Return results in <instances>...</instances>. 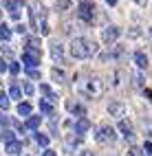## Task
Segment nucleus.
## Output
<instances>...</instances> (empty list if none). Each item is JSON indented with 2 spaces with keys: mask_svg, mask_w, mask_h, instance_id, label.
I'll list each match as a JSON object with an SVG mask.
<instances>
[{
  "mask_svg": "<svg viewBox=\"0 0 152 156\" xmlns=\"http://www.w3.org/2000/svg\"><path fill=\"white\" fill-rule=\"evenodd\" d=\"M146 95H148V97H150V99H152V90H146Z\"/></svg>",
  "mask_w": 152,
  "mask_h": 156,
  "instance_id": "4c0bfd02",
  "label": "nucleus"
},
{
  "mask_svg": "<svg viewBox=\"0 0 152 156\" xmlns=\"http://www.w3.org/2000/svg\"><path fill=\"white\" fill-rule=\"evenodd\" d=\"M5 70H7V62L0 57V73H5Z\"/></svg>",
  "mask_w": 152,
  "mask_h": 156,
  "instance_id": "473e14b6",
  "label": "nucleus"
},
{
  "mask_svg": "<svg viewBox=\"0 0 152 156\" xmlns=\"http://www.w3.org/2000/svg\"><path fill=\"white\" fill-rule=\"evenodd\" d=\"M49 51H51V57L55 59V64H64V48L60 42H51Z\"/></svg>",
  "mask_w": 152,
  "mask_h": 156,
  "instance_id": "0eeeda50",
  "label": "nucleus"
},
{
  "mask_svg": "<svg viewBox=\"0 0 152 156\" xmlns=\"http://www.w3.org/2000/svg\"><path fill=\"white\" fill-rule=\"evenodd\" d=\"M119 132L124 134V139H126L128 143H132V141H135V130H132V123H130L126 117H124V119H119Z\"/></svg>",
  "mask_w": 152,
  "mask_h": 156,
  "instance_id": "423d86ee",
  "label": "nucleus"
},
{
  "mask_svg": "<svg viewBox=\"0 0 152 156\" xmlns=\"http://www.w3.org/2000/svg\"><path fill=\"white\" fill-rule=\"evenodd\" d=\"M9 123H11V119H9V117H5V114H0V128H7Z\"/></svg>",
  "mask_w": 152,
  "mask_h": 156,
  "instance_id": "c85d7f7f",
  "label": "nucleus"
},
{
  "mask_svg": "<svg viewBox=\"0 0 152 156\" xmlns=\"http://www.w3.org/2000/svg\"><path fill=\"white\" fill-rule=\"evenodd\" d=\"M7 70L11 73V75H18V73H20V64H18V62H9V64H7Z\"/></svg>",
  "mask_w": 152,
  "mask_h": 156,
  "instance_id": "393cba45",
  "label": "nucleus"
},
{
  "mask_svg": "<svg viewBox=\"0 0 152 156\" xmlns=\"http://www.w3.org/2000/svg\"><path fill=\"white\" fill-rule=\"evenodd\" d=\"M77 16L79 20H84L86 24H97L99 22V11H97V7L93 2H88V0H82L77 7Z\"/></svg>",
  "mask_w": 152,
  "mask_h": 156,
  "instance_id": "f03ea898",
  "label": "nucleus"
},
{
  "mask_svg": "<svg viewBox=\"0 0 152 156\" xmlns=\"http://www.w3.org/2000/svg\"><path fill=\"white\" fill-rule=\"evenodd\" d=\"M9 37H11V29L7 24H0V42H7Z\"/></svg>",
  "mask_w": 152,
  "mask_h": 156,
  "instance_id": "6ab92c4d",
  "label": "nucleus"
},
{
  "mask_svg": "<svg viewBox=\"0 0 152 156\" xmlns=\"http://www.w3.org/2000/svg\"><path fill=\"white\" fill-rule=\"evenodd\" d=\"M71 7V0H57V9L62 11V9H68Z\"/></svg>",
  "mask_w": 152,
  "mask_h": 156,
  "instance_id": "cd10ccee",
  "label": "nucleus"
},
{
  "mask_svg": "<svg viewBox=\"0 0 152 156\" xmlns=\"http://www.w3.org/2000/svg\"><path fill=\"white\" fill-rule=\"evenodd\" d=\"M117 141V132L110 126H101L97 130V143H115Z\"/></svg>",
  "mask_w": 152,
  "mask_h": 156,
  "instance_id": "20e7f679",
  "label": "nucleus"
},
{
  "mask_svg": "<svg viewBox=\"0 0 152 156\" xmlns=\"http://www.w3.org/2000/svg\"><path fill=\"white\" fill-rule=\"evenodd\" d=\"M106 2H108V5H115V0H106Z\"/></svg>",
  "mask_w": 152,
  "mask_h": 156,
  "instance_id": "58836bf2",
  "label": "nucleus"
},
{
  "mask_svg": "<svg viewBox=\"0 0 152 156\" xmlns=\"http://www.w3.org/2000/svg\"><path fill=\"white\" fill-rule=\"evenodd\" d=\"M135 2H137L139 7H146V5H148V0H135Z\"/></svg>",
  "mask_w": 152,
  "mask_h": 156,
  "instance_id": "c9c22d12",
  "label": "nucleus"
},
{
  "mask_svg": "<svg viewBox=\"0 0 152 156\" xmlns=\"http://www.w3.org/2000/svg\"><path fill=\"white\" fill-rule=\"evenodd\" d=\"M40 123H42V119H40V117H33V114H31V117L27 119V128H29V130H35Z\"/></svg>",
  "mask_w": 152,
  "mask_h": 156,
  "instance_id": "412c9836",
  "label": "nucleus"
},
{
  "mask_svg": "<svg viewBox=\"0 0 152 156\" xmlns=\"http://www.w3.org/2000/svg\"><path fill=\"white\" fill-rule=\"evenodd\" d=\"M97 42L90 37H75L73 42H71V55H73L75 59H88L97 55Z\"/></svg>",
  "mask_w": 152,
  "mask_h": 156,
  "instance_id": "f257e3e1",
  "label": "nucleus"
},
{
  "mask_svg": "<svg viewBox=\"0 0 152 156\" xmlns=\"http://www.w3.org/2000/svg\"><path fill=\"white\" fill-rule=\"evenodd\" d=\"M40 110H42L44 114H53V112H55V106H53V101L42 99V101H40Z\"/></svg>",
  "mask_w": 152,
  "mask_h": 156,
  "instance_id": "dca6fc26",
  "label": "nucleus"
},
{
  "mask_svg": "<svg viewBox=\"0 0 152 156\" xmlns=\"http://www.w3.org/2000/svg\"><path fill=\"white\" fill-rule=\"evenodd\" d=\"M27 51H29V53H38L40 55V40L38 37H29L27 40Z\"/></svg>",
  "mask_w": 152,
  "mask_h": 156,
  "instance_id": "9b49d317",
  "label": "nucleus"
},
{
  "mask_svg": "<svg viewBox=\"0 0 152 156\" xmlns=\"http://www.w3.org/2000/svg\"><path fill=\"white\" fill-rule=\"evenodd\" d=\"M18 114L29 117V114H31V103H18Z\"/></svg>",
  "mask_w": 152,
  "mask_h": 156,
  "instance_id": "4be33fe9",
  "label": "nucleus"
},
{
  "mask_svg": "<svg viewBox=\"0 0 152 156\" xmlns=\"http://www.w3.org/2000/svg\"><path fill=\"white\" fill-rule=\"evenodd\" d=\"M117 37H119V27L110 24L106 29H101V42H104V44H113Z\"/></svg>",
  "mask_w": 152,
  "mask_h": 156,
  "instance_id": "39448f33",
  "label": "nucleus"
},
{
  "mask_svg": "<svg viewBox=\"0 0 152 156\" xmlns=\"http://www.w3.org/2000/svg\"><path fill=\"white\" fill-rule=\"evenodd\" d=\"M0 20H2V11H0Z\"/></svg>",
  "mask_w": 152,
  "mask_h": 156,
  "instance_id": "ea45409f",
  "label": "nucleus"
},
{
  "mask_svg": "<svg viewBox=\"0 0 152 156\" xmlns=\"http://www.w3.org/2000/svg\"><path fill=\"white\" fill-rule=\"evenodd\" d=\"M24 92H27V95H33V92H35V88H33L31 81H27V84H24Z\"/></svg>",
  "mask_w": 152,
  "mask_h": 156,
  "instance_id": "c756f323",
  "label": "nucleus"
},
{
  "mask_svg": "<svg viewBox=\"0 0 152 156\" xmlns=\"http://www.w3.org/2000/svg\"><path fill=\"white\" fill-rule=\"evenodd\" d=\"M42 156H55V152H53V150H46V152H44Z\"/></svg>",
  "mask_w": 152,
  "mask_h": 156,
  "instance_id": "e433bc0d",
  "label": "nucleus"
},
{
  "mask_svg": "<svg viewBox=\"0 0 152 156\" xmlns=\"http://www.w3.org/2000/svg\"><path fill=\"white\" fill-rule=\"evenodd\" d=\"M128 156H143V152H141L139 147H132V150L128 152Z\"/></svg>",
  "mask_w": 152,
  "mask_h": 156,
  "instance_id": "7c9ffc66",
  "label": "nucleus"
},
{
  "mask_svg": "<svg viewBox=\"0 0 152 156\" xmlns=\"http://www.w3.org/2000/svg\"><path fill=\"white\" fill-rule=\"evenodd\" d=\"M135 64H137L141 70H146V68H148V57H146V53H135Z\"/></svg>",
  "mask_w": 152,
  "mask_h": 156,
  "instance_id": "ddd939ff",
  "label": "nucleus"
},
{
  "mask_svg": "<svg viewBox=\"0 0 152 156\" xmlns=\"http://www.w3.org/2000/svg\"><path fill=\"white\" fill-rule=\"evenodd\" d=\"M141 35V31H139V27H135L132 31H130V37H139Z\"/></svg>",
  "mask_w": 152,
  "mask_h": 156,
  "instance_id": "2f4dec72",
  "label": "nucleus"
},
{
  "mask_svg": "<svg viewBox=\"0 0 152 156\" xmlns=\"http://www.w3.org/2000/svg\"><path fill=\"white\" fill-rule=\"evenodd\" d=\"M101 92H104V84H101V79L97 75H88L86 81H84V95L88 97H101Z\"/></svg>",
  "mask_w": 152,
  "mask_h": 156,
  "instance_id": "7ed1b4c3",
  "label": "nucleus"
},
{
  "mask_svg": "<svg viewBox=\"0 0 152 156\" xmlns=\"http://www.w3.org/2000/svg\"><path fill=\"white\" fill-rule=\"evenodd\" d=\"M143 147H146V152H148V154H152V143H150V141L143 145Z\"/></svg>",
  "mask_w": 152,
  "mask_h": 156,
  "instance_id": "72a5a7b5",
  "label": "nucleus"
},
{
  "mask_svg": "<svg viewBox=\"0 0 152 156\" xmlns=\"http://www.w3.org/2000/svg\"><path fill=\"white\" fill-rule=\"evenodd\" d=\"M5 5H7V9H9V13H11V18L18 20V18H20V9L24 7V0H13V2H9V0H7Z\"/></svg>",
  "mask_w": 152,
  "mask_h": 156,
  "instance_id": "6e6552de",
  "label": "nucleus"
},
{
  "mask_svg": "<svg viewBox=\"0 0 152 156\" xmlns=\"http://www.w3.org/2000/svg\"><path fill=\"white\" fill-rule=\"evenodd\" d=\"M40 90H42V95H44V97H51V99H55V95H53V90L49 88V84H42V86H40Z\"/></svg>",
  "mask_w": 152,
  "mask_h": 156,
  "instance_id": "a878e982",
  "label": "nucleus"
},
{
  "mask_svg": "<svg viewBox=\"0 0 152 156\" xmlns=\"http://www.w3.org/2000/svg\"><path fill=\"white\" fill-rule=\"evenodd\" d=\"M20 152H22V143L13 141V143L7 145V154H9V156H16V154H20Z\"/></svg>",
  "mask_w": 152,
  "mask_h": 156,
  "instance_id": "2eb2a0df",
  "label": "nucleus"
},
{
  "mask_svg": "<svg viewBox=\"0 0 152 156\" xmlns=\"http://www.w3.org/2000/svg\"><path fill=\"white\" fill-rule=\"evenodd\" d=\"M22 62L27 64V68H35V66L40 64V55H38V53H29V51H24Z\"/></svg>",
  "mask_w": 152,
  "mask_h": 156,
  "instance_id": "1a4fd4ad",
  "label": "nucleus"
},
{
  "mask_svg": "<svg viewBox=\"0 0 152 156\" xmlns=\"http://www.w3.org/2000/svg\"><path fill=\"white\" fill-rule=\"evenodd\" d=\"M16 31H18V33H24L27 29H24V24H18V27H16Z\"/></svg>",
  "mask_w": 152,
  "mask_h": 156,
  "instance_id": "f704fd0d",
  "label": "nucleus"
},
{
  "mask_svg": "<svg viewBox=\"0 0 152 156\" xmlns=\"http://www.w3.org/2000/svg\"><path fill=\"white\" fill-rule=\"evenodd\" d=\"M9 97H11V99H20V97H22V90H20V86L16 84V81L11 84V88H9Z\"/></svg>",
  "mask_w": 152,
  "mask_h": 156,
  "instance_id": "a211bd4d",
  "label": "nucleus"
},
{
  "mask_svg": "<svg viewBox=\"0 0 152 156\" xmlns=\"http://www.w3.org/2000/svg\"><path fill=\"white\" fill-rule=\"evenodd\" d=\"M0 139H2V141H5V143L9 145V143H13V141H16V134H13L11 130H2V134H0Z\"/></svg>",
  "mask_w": 152,
  "mask_h": 156,
  "instance_id": "aec40b11",
  "label": "nucleus"
},
{
  "mask_svg": "<svg viewBox=\"0 0 152 156\" xmlns=\"http://www.w3.org/2000/svg\"><path fill=\"white\" fill-rule=\"evenodd\" d=\"M27 75H29V79H40V70L38 68H27Z\"/></svg>",
  "mask_w": 152,
  "mask_h": 156,
  "instance_id": "bb28decb",
  "label": "nucleus"
},
{
  "mask_svg": "<svg viewBox=\"0 0 152 156\" xmlns=\"http://www.w3.org/2000/svg\"><path fill=\"white\" fill-rule=\"evenodd\" d=\"M66 108H68L71 112H75V114H79V117H84V114H86L84 106H79V103H75V101H68V103H66Z\"/></svg>",
  "mask_w": 152,
  "mask_h": 156,
  "instance_id": "4468645a",
  "label": "nucleus"
},
{
  "mask_svg": "<svg viewBox=\"0 0 152 156\" xmlns=\"http://www.w3.org/2000/svg\"><path fill=\"white\" fill-rule=\"evenodd\" d=\"M88 128H90V121H88L86 117H82V119H79V121L75 123V132H77V134H84Z\"/></svg>",
  "mask_w": 152,
  "mask_h": 156,
  "instance_id": "f8f14e48",
  "label": "nucleus"
},
{
  "mask_svg": "<svg viewBox=\"0 0 152 156\" xmlns=\"http://www.w3.org/2000/svg\"><path fill=\"white\" fill-rule=\"evenodd\" d=\"M150 37H152V31H150Z\"/></svg>",
  "mask_w": 152,
  "mask_h": 156,
  "instance_id": "a19ab883",
  "label": "nucleus"
},
{
  "mask_svg": "<svg viewBox=\"0 0 152 156\" xmlns=\"http://www.w3.org/2000/svg\"><path fill=\"white\" fill-rule=\"evenodd\" d=\"M33 136H35V141L42 145V147H46V145H49V136H46V134H42V132H33Z\"/></svg>",
  "mask_w": 152,
  "mask_h": 156,
  "instance_id": "5701e85b",
  "label": "nucleus"
},
{
  "mask_svg": "<svg viewBox=\"0 0 152 156\" xmlns=\"http://www.w3.org/2000/svg\"><path fill=\"white\" fill-rule=\"evenodd\" d=\"M51 77H53L57 84H64V81H66V75H64L60 68H51Z\"/></svg>",
  "mask_w": 152,
  "mask_h": 156,
  "instance_id": "f3484780",
  "label": "nucleus"
},
{
  "mask_svg": "<svg viewBox=\"0 0 152 156\" xmlns=\"http://www.w3.org/2000/svg\"><path fill=\"white\" fill-rule=\"evenodd\" d=\"M9 106H11V103H9V95H7V92H0V108L7 110Z\"/></svg>",
  "mask_w": 152,
  "mask_h": 156,
  "instance_id": "b1692460",
  "label": "nucleus"
},
{
  "mask_svg": "<svg viewBox=\"0 0 152 156\" xmlns=\"http://www.w3.org/2000/svg\"><path fill=\"white\" fill-rule=\"evenodd\" d=\"M108 112L110 114H113V117H121V119H124V106H121V103H117V101H113V103H110V106H108Z\"/></svg>",
  "mask_w": 152,
  "mask_h": 156,
  "instance_id": "9d476101",
  "label": "nucleus"
}]
</instances>
